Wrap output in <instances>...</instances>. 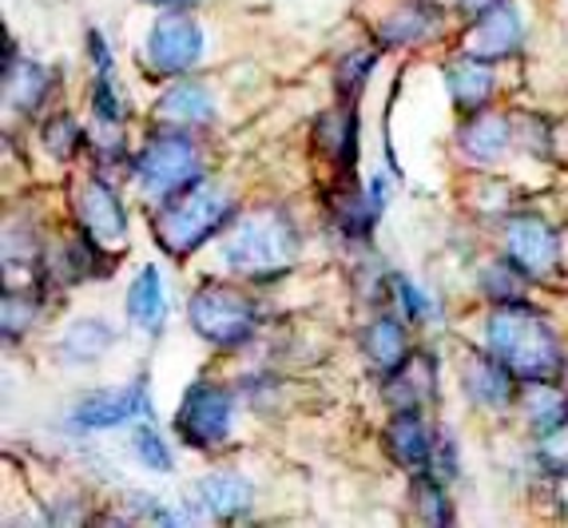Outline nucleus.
<instances>
[{
  "instance_id": "nucleus-1",
  "label": "nucleus",
  "mask_w": 568,
  "mask_h": 528,
  "mask_svg": "<svg viewBox=\"0 0 568 528\" xmlns=\"http://www.w3.org/2000/svg\"><path fill=\"white\" fill-rule=\"evenodd\" d=\"M485 349L521 382H557L565 349L549 322L525 302H497L485 318Z\"/></svg>"
},
{
  "instance_id": "nucleus-2",
  "label": "nucleus",
  "mask_w": 568,
  "mask_h": 528,
  "mask_svg": "<svg viewBox=\"0 0 568 528\" xmlns=\"http://www.w3.org/2000/svg\"><path fill=\"white\" fill-rule=\"evenodd\" d=\"M231 219H235L231 195L200 175L195 183L160 199V211L152 215V235L171 258H187L211 235H219Z\"/></svg>"
},
{
  "instance_id": "nucleus-3",
  "label": "nucleus",
  "mask_w": 568,
  "mask_h": 528,
  "mask_svg": "<svg viewBox=\"0 0 568 528\" xmlns=\"http://www.w3.org/2000/svg\"><path fill=\"white\" fill-rule=\"evenodd\" d=\"M294 255H298V231H294L291 215L278 207L235 219V231L223 243V258L243 278H278L291 271Z\"/></svg>"
},
{
  "instance_id": "nucleus-4",
  "label": "nucleus",
  "mask_w": 568,
  "mask_h": 528,
  "mask_svg": "<svg viewBox=\"0 0 568 528\" xmlns=\"http://www.w3.org/2000/svg\"><path fill=\"white\" fill-rule=\"evenodd\" d=\"M191 331L200 334L203 342L223 349L246 346L255 338L258 326V302L235 283H207L191 294L187 306Z\"/></svg>"
},
{
  "instance_id": "nucleus-5",
  "label": "nucleus",
  "mask_w": 568,
  "mask_h": 528,
  "mask_svg": "<svg viewBox=\"0 0 568 528\" xmlns=\"http://www.w3.org/2000/svg\"><path fill=\"white\" fill-rule=\"evenodd\" d=\"M132 175L143 195L168 199L171 191L187 187V183H195L203 175L200 148L180 128H163V132H155L152 140L143 143V151L132 163Z\"/></svg>"
},
{
  "instance_id": "nucleus-6",
  "label": "nucleus",
  "mask_w": 568,
  "mask_h": 528,
  "mask_svg": "<svg viewBox=\"0 0 568 528\" xmlns=\"http://www.w3.org/2000/svg\"><path fill=\"white\" fill-rule=\"evenodd\" d=\"M231 417H235V406L227 389L215 382H195L175 409V437L191 449H215V445H227Z\"/></svg>"
},
{
  "instance_id": "nucleus-7",
  "label": "nucleus",
  "mask_w": 568,
  "mask_h": 528,
  "mask_svg": "<svg viewBox=\"0 0 568 528\" xmlns=\"http://www.w3.org/2000/svg\"><path fill=\"white\" fill-rule=\"evenodd\" d=\"M203 60V29L187 12H168L148 32V64L155 75H187Z\"/></svg>"
},
{
  "instance_id": "nucleus-8",
  "label": "nucleus",
  "mask_w": 568,
  "mask_h": 528,
  "mask_svg": "<svg viewBox=\"0 0 568 528\" xmlns=\"http://www.w3.org/2000/svg\"><path fill=\"white\" fill-rule=\"evenodd\" d=\"M525 44V17L521 9L513 4V0H501V4H493V9L477 12L474 24L465 29L462 40V52L465 57H477V60H509L517 57Z\"/></svg>"
},
{
  "instance_id": "nucleus-9",
  "label": "nucleus",
  "mask_w": 568,
  "mask_h": 528,
  "mask_svg": "<svg viewBox=\"0 0 568 528\" xmlns=\"http://www.w3.org/2000/svg\"><path fill=\"white\" fill-rule=\"evenodd\" d=\"M505 255L529 278H549L560 263V238L540 215H513L505 223Z\"/></svg>"
},
{
  "instance_id": "nucleus-10",
  "label": "nucleus",
  "mask_w": 568,
  "mask_h": 528,
  "mask_svg": "<svg viewBox=\"0 0 568 528\" xmlns=\"http://www.w3.org/2000/svg\"><path fill=\"white\" fill-rule=\"evenodd\" d=\"M77 215L80 231L92 238L95 246L115 251L128 238V215H123V203L104 180H84L77 195Z\"/></svg>"
},
{
  "instance_id": "nucleus-11",
  "label": "nucleus",
  "mask_w": 568,
  "mask_h": 528,
  "mask_svg": "<svg viewBox=\"0 0 568 528\" xmlns=\"http://www.w3.org/2000/svg\"><path fill=\"white\" fill-rule=\"evenodd\" d=\"M148 409H152V402H148V382L135 377L132 386L88 394L84 402L72 409V425H77V429H115V425H128V422H135V417H143Z\"/></svg>"
},
{
  "instance_id": "nucleus-12",
  "label": "nucleus",
  "mask_w": 568,
  "mask_h": 528,
  "mask_svg": "<svg viewBox=\"0 0 568 528\" xmlns=\"http://www.w3.org/2000/svg\"><path fill=\"white\" fill-rule=\"evenodd\" d=\"M517 382H521V377L513 374L505 362L493 358L489 349H485V354H465L462 386L477 406H485V409L513 406V402H517Z\"/></svg>"
},
{
  "instance_id": "nucleus-13",
  "label": "nucleus",
  "mask_w": 568,
  "mask_h": 528,
  "mask_svg": "<svg viewBox=\"0 0 568 528\" xmlns=\"http://www.w3.org/2000/svg\"><path fill=\"white\" fill-rule=\"evenodd\" d=\"M457 143L474 163H501L517 143V123L501 112H469Z\"/></svg>"
},
{
  "instance_id": "nucleus-14",
  "label": "nucleus",
  "mask_w": 568,
  "mask_h": 528,
  "mask_svg": "<svg viewBox=\"0 0 568 528\" xmlns=\"http://www.w3.org/2000/svg\"><path fill=\"white\" fill-rule=\"evenodd\" d=\"M382 441H386V453L394 457V465H402V469H426V465L434 461L437 441L417 409H398L394 422L386 425Z\"/></svg>"
},
{
  "instance_id": "nucleus-15",
  "label": "nucleus",
  "mask_w": 568,
  "mask_h": 528,
  "mask_svg": "<svg viewBox=\"0 0 568 528\" xmlns=\"http://www.w3.org/2000/svg\"><path fill=\"white\" fill-rule=\"evenodd\" d=\"M437 397V366L429 354H409L386 374V402L394 409H422Z\"/></svg>"
},
{
  "instance_id": "nucleus-16",
  "label": "nucleus",
  "mask_w": 568,
  "mask_h": 528,
  "mask_svg": "<svg viewBox=\"0 0 568 528\" xmlns=\"http://www.w3.org/2000/svg\"><path fill=\"white\" fill-rule=\"evenodd\" d=\"M215 120V100L203 84H175L160 95V104H155V123L160 128H180V132H191V128H200V123Z\"/></svg>"
},
{
  "instance_id": "nucleus-17",
  "label": "nucleus",
  "mask_w": 568,
  "mask_h": 528,
  "mask_svg": "<svg viewBox=\"0 0 568 528\" xmlns=\"http://www.w3.org/2000/svg\"><path fill=\"white\" fill-rule=\"evenodd\" d=\"M446 84L449 95H454V104L462 112H481L485 104L493 100L497 92V80H493V64L489 60H477V57H462L446 68Z\"/></svg>"
},
{
  "instance_id": "nucleus-18",
  "label": "nucleus",
  "mask_w": 568,
  "mask_h": 528,
  "mask_svg": "<svg viewBox=\"0 0 568 528\" xmlns=\"http://www.w3.org/2000/svg\"><path fill=\"white\" fill-rule=\"evenodd\" d=\"M442 29V9L437 4H422V0H406L402 9H394L386 20H378V40L386 48L417 44L426 40L429 32Z\"/></svg>"
},
{
  "instance_id": "nucleus-19",
  "label": "nucleus",
  "mask_w": 568,
  "mask_h": 528,
  "mask_svg": "<svg viewBox=\"0 0 568 528\" xmlns=\"http://www.w3.org/2000/svg\"><path fill=\"white\" fill-rule=\"evenodd\" d=\"M195 500H200V509L211 512V517L235 520L251 509V485H246L239 473H207V477L195 485Z\"/></svg>"
},
{
  "instance_id": "nucleus-20",
  "label": "nucleus",
  "mask_w": 568,
  "mask_h": 528,
  "mask_svg": "<svg viewBox=\"0 0 568 528\" xmlns=\"http://www.w3.org/2000/svg\"><path fill=\"white\" fill-rule=\"evenodd\" d=\"M128 318L148 334L160 331L168 318V294H163V278L155 266H143L135 274V283L128 286Z\"/></svg>"
},
{
  "instance_id": "nucleus-21",
  "label": "nucleus",
  "mask_w": 568,
  "mask_h": 528,
  "mask_svg": "<svg viewBox=\"0 0 568 528\" xmlns=\"http://www.w3.org/2000/svg\"><path fill=\"white\" fill-rule=\"evenodd\" d=\"M52 92V72L40 68L37 60H9V75H4V95H9V104L17 112H37L40 104L48 100Z\"/></svg>"
},
{
  "instance_id": "nucleus-22",
  "label": "nucleus",
  "mask_w": 568,
  "mask_h": 528,
  "mask_svg": "<svg viewBox=\"0 0 568 528\" xmlns=\"http://www.w3.org/2000/svg\"><path fill=\"white\" fill-rule=\"evenodd\" d=\"M362 346H366V358L389 374L409 358V334L398 318H374L362 334Z\"/></svg>"
},
{
  "instance_id": "nucleus-23",
  "label": "nucleus",
  "mask_w": 568,
  "mask_h": 528,
  "mask_svg": "<svg viewBox=\"0 0 568 528\" xmlns=\"http://www.w3.org/2000/svg\"><path fill=\"white\" fill-rule=\"evenodd\" d=\"M115 346V331L100 318H84L77 326H68L64 342H60V354L68 362H95L104 358L108 349Z\"/></svg>"
},
{
  "instance_id": "nucleus-24",
  "label": "nucleus",
  "mask_w": 568,
  "mask_h": 528,
  "mask_svg": "<svg viewBox=\"0 0 568 528\" xmlns=\"http://www.w3.org/2000/svg\"><path fill=\"white\" fill-rule=\"evenodd\" d=\"M409 493H414V512L426 520V525H449V520H454L449 497L437 477H414V489Z\"/></svg>"
},
{
  "instance_id": "nucleus-25",
  "label": "nucleus",
  "mask_w": 568,
  "mask_h": 528,
  "mask_svg": "<svg viewBox=\"0 0 568 528\" xmlns=\"http://www.w3.org/2000/svg\"><path fill=\"white\" fill-rule=\"evenodd\" d=\"M32 322H37V298L24 291H9V298H4V334L20 338Z\"/></svg>"
},
{
  "instance_id": "nucleus-26",
  "label": "nucleus",
  "mask_w": 568,
  "mask_h": 528,
  "mask_svg": "<svg viewBox=\"0 0 568 528\" xmlns=\"http://www.w3.org/2000/svg\"><path fill=\"white\" fill-rule=\"evenodd\" d=\"M540 461L552 473H568V414L540 434Z\"/></svg>"
},
{
  "instance_id": "nucleus-27",
  "label": "nucleus",
  "mask_w": 568,
  "mask_h": 528,
  "mask_svg": "<svg viewBox=\"0 0 568 528\" xmlns=\"http://www.w3.org/2000/svg\"><path fill=\"white\" fill-rule=\"evenodd\" d=\"M92 112L100 115V123H123V95H120V88L108 80V72L95 75V84H92Z\"/></svg>"
},
{
  "instance_id": "nucleus-28",
  "label": "nucleus",
  "mask_w": 568,
  "mask_h": 528,
  "mask_svg": "<svg viewBox=\"0 0 568 528\" xmlns=\"http://www.w3.org/2000/svg\"><path fill=\"white\" fill-rule=\"evenodd\" d=\"M517 278H529V274H517V266H489L485 271V291L493 294V302H525L521 283Z\"/></svg>"
},
{
  "instance_id": "nucleus-29",
  "label": "nucleus",
  "mask_w": 568,
  "mask_h": 528,
  "mask_svg": "<svg viewBox=\"0 0 568 528\" xmlns=\"http://www.w3.org/2000/svg\"><path fill=\"white\" fill-rule=\"evenodd\" d=\"M135 457H140V461L148 465V469H155V473L171 469V449L163 445V437L155 434V429H148V425L135 434Z\"/></svg>"
},
{
  "instance_id": "nucleus-30",
  "label": "nucleus",
  "mask_w": 568,
  "mask_h": 528,
  "mask_svg": "<svg viewBox=\"0 0 568 528\" xmlns=\"http://www.w3.org/2000/svg\"><path fill=\"white\" fill-rule=\"evenodd\" d=\"M374 52H351V57H342V68H338V92L354 95L362 84H366L369 68H374Z\"/></svg>"
},
{
  "instance_id": "nucleus-31",
  "label": "nucleus",
  "mask_w": 568,
  "mask_h": 528,
  "mask_svg": "<svg viewBox=\"0 0 568 528\" xmlns=\"http://www.w3.org/2000/svg\"><path fill=\"white\" fill-rule=\"evenodd\" d=\"M44 143L52 155H72L80 148V128L68 115H57V120L44 128Z\"/></svg>"
},
{
  "instance_id": "nucleus-32",
  "label": "nucleus",
  "mask_w": 568,
  "mask_h": 528,
  "mask_svg": "<svg viewBox=\"0 0 568 528\" xmlns=\"http://www.w3.org/2000/svg\"><path fill=\"white\" fill-rule=\"evenodd\" d=\"M389 286H394V294H398L406 318H429V298H422V294H417V286L409 283V278L394 274V278H389Z\"/></svg>"
},
{
  "instance_id": "nucleus-33",
  "label": "nucleus",
  "mask_w": 568,
  "mask_h": 528,
  "mask_svg": "<svg viewBox=\"0 0 568 528\" xmlns=\"http://www.w3.org/2000/svg\"><path fill=\"white\" fill-rule=\"evenodd\" d=\"M457 4H462L465 12H485V9H493V4H501V0H457Z\"/></svg>"
},
{
  "instance_id": "nucleus-34",
  "label": "nucleus",
  "mask_w": 568,
  "mask_h": 528,
  "mask_svg": "<svg viewBox=\"0 0 568 528\" xmlns=\"http://www.w3.org/2000/svg\"><path fill=\"white\" fill-rule=\"evenodd\" d=\"M557 505H560V512L568 517V473H560V481H557Z\"/></svg>"
},
{
  "instance_id": "nucleus-35",
  "label": "nucleus",
  "mask_w": 568,
  "mask_h": 528,
  "mask_svg": "<svg viewBox=\"0 0 568 528\" xmlns=\"http://www.w3.org/2000/svg\"><path fill=\"white\" fill-rule=\"evenodd\" d=\"M560 386H565V394H568V354H565V366H560Z\"/></svg>"
},
{
  "instance_id": "nucleus-36",
  "label": "nucleus",
  "mask_w": 568,
  "mask_h": 528,
  "mask_svg": "<svg viewBox=\"0 0 568 528\" xmlns=\"http://www.w3.org/2000/svg\"><path fill=\"white\" fill-rule=\"evenodd\" d=\"M152 4H191V0H152Z\"/></svg>"
}]
</instances>
